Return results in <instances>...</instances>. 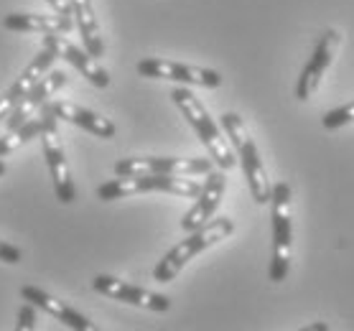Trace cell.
Segmentation results:
<instances>
[{
  "instance_id": "6da1fadb",
  "label": "cell",
  "mask_w": 354,
  "mask_h": 331,
  "mask_svg": "<svg viewBox=\"0 0 354 331\" xmlns=\"http://www.w3.org/2000/svg\"><path fill=\"white\" fill-rule=\"evenodd\" d=\"M234 232V222L230 217H219L207 222L204 227L189 232L184 243H178L176 247H171L158 265L153 267V281L156 283H171L181 270L186 267V263H192L196 255H201L204 250H209L214 245H219L222 240H227Z\"/></svg>"
},
{
  "instance_id": "7a4b0ae2",
  "label": "cell",
  "mask_w": 354,
  "mask_h": 331,
  "mask_svg": "<svg viewBox=\"0 0 354 331\" xmlns=\"http://www.w3.org/2000/svg\"><path fill=\"white\" fill-rule=\"evenodd\" d=\"M171 100L176 102V107L184 113V117L189 120V125H192L194 130H196V135H199V140L204 143V148L209 151V158L214 163H217L219 169L225 171H232L237 163H240V158H237V153H234L232 143L227 140L225 135H222V130H219V125L209 117V113H207V107L201 105L199 97L194 95L192 89L186 87H176L174 92H171Z\"/></svg>"
},
{
  "instance_id": "3957f363",
  "label": "cell",
  "mask_w": 354,
  "mask_h": 331,
  "mask_svg": "<svg viewBox=\"0 0 354 331\" xmlns=\"http://www.w3.org/2000/svg\"><path fill=\"white\" fill-rule=\"evenodd\" d=\"M222 128H225L234 153L240 158V166L245 171L252 199L258 204H270V199H273V186H270L268 171L263 166V158H260L258 146H255V140L250 135L248 125L242 122V117L237 113H225L222 115Z\"/></svg>"
},
{
  "instance_id": "277c9868",
  "label": "cell",
  "mask_w": 354,
  "mask_h": 331,
  "mask_svg": "<svg viewBox=\"0 0 354 331\" xmlns=\"http://www.w3.org/2000/svg\"><path fill=\"white\" fill-rule=\"evenodd\" d=\"M199 181L189 176H169V173H138V176H118L107 181L97 189V196L102 202H115V199H125V196L148 194V191H163V194L186 196V199H196L201 191Z\"/></svg>"
},
{
  "instance_id": "5b68a950",
  "label": "cell",
  "mask_w": 354,
  "mask_h": 331,
  "mask_svg": "<svg viewBox=\"0 0 354 331\" xmlns=\"http://www.w3.org/2000/svg\"><path fill=\"white\" fill-rule=\"evenodd\" d=\"M273 258H270V281L283 283L290 270V250H293V219H290V186L278 181L273 186Z\"/></svg>"
},
{
  "instance_id": "8992f818",
  "label": "cell",
  "mask_w": 354,
  "mask_h": 331,
  "mask_svg": "<svg viewBox=\"0 0 354 331\" xmlns=\"http://www.w3.org/2000/svg\"><path fill=\"white\" fill-rule=\"evenodd\" d=\"M41 117H44V128H41V146H44V158L51 171V181H54V191L62 204H72L77 199V189H74L72 173H69V163H66L64 148H62V135H59V117L51 113L48 102L41 107Z\"/></svg>"
},
{
  "instance_id": "52a82bcc",
  "label": "cell",
  "mask_w": 354,
  "mask_h": 331,
  "mask_svg": "<svg viewBox=\"0 0 354 331\" xmlns=\"http://www.w3.org/2000/svg\"><path fill=\"white\" fill-rule=\"evenodd\" d=\"M209 158H122L115 163L118 176H138V173H169V176H199L209 173Z\"/></svg>"
},
{
  "instance_id": "ba28073f",
  "label": "cell",
  "mask_w": 354,
  "mask_h": 331,
  "mask_svg": "<svg viewBox=\"0 0 354 331\" xmlns=\"http://www.w3.org/2000/svg\"><path fill=\"white\" fill-rule=\"evenodd\" d=\"M138 74L148 77V79L184 82V84L207 89H217L222 84V74L214 72V69L181 64V62H166V59H143V62H138Z\"/></svg>"
},
{
  "instance_id": "9c48e42d",
  "label": "cell",
  "mask_w": 354,
  "mask_h": 331,
  "mask_svg": "<svg viewBox=\"0 0 354 331\" xmlns=\"http://www.w3.org/2000/svg\"><path fill=\"white\" fill-rule=\"evenodd\" d=\"M92 288H95L97 293L107 296V299L120 301V303H130V306H138V308H148V311H156V314H163V311L171 308L169 296L145 291L140 285L125 283V281H120V278H113V275H95Z\"/></svg>"
},
{
  "instance_id": "30bf717a",
  "label": "cell",
  "mask_w": 354,
  "mask_h": 331,
  "mask_svg": "<svg viewBox=\"0 0 354 331\" xmlns=\"http://www.w3.org/2000/svg\"><path fill=\"white\" fill-rule=\"evenodd\" d=\"M339 41H342V36H339V31H334V28L324 31V36L319 39L314 54L308 59V64L304 66V72L298 77L296 97L301 100V102H306V100L314 97V92L319 89V84H322L324 74H326V69H329L334 57H337Z\"/></svg>"
},
{
  "instance_id": "8fae6325",
  "label": "cell",
  "mask_w": 354,
  "mask_h": 331,
  "mask_svg": "<svg viewBox=\"0 0 354 331\" xmlns=\"http://www.w3.org/2000/svg\"><path fill=\"white\" fill-rule=\"evenodd\" d=\"M44 46H48L57 57L69 62V64H72L82 77H87L95 87H100V89L110 87V74L102 69V64H100L87 49L74 46L72 41L66 39V33H46V36H44Z\"/></svg>"
},
{
  "instance_id": "7c38bea8",
  "label": "cell",
  "mask_w": 354,
  "mask_h": 331,
  "mask_svg": "<svg viewBox=\"0 0 354 331\" xmlns=\"http://www.w3.org/2000/svg\"><path fill=\"white\" fill-rule=\"evenodd\" d=\"M225 189H227L225 169H219V171L212 169L209 173H207V181L201 186V191H199V196H196L194 207L186 211L184 219H181V229H184V232H194V229L204 227L207 222H212L214 211L219 209L222 196H225Z\"/></svg>"
},
{
  "instance_id": "4fadbf2b",
  "label": "cell",
  "mask_w": 354,
  "mask_h": 331,
  "mask_svg": "<svg viewBox=\"0 0 354 331\" xmlns=\"http://www.w3.org/2000/svg\"><path fill=\"white\" fill-rule=\"evenodd\" d=\"M66 82H69V77H66L64 72H48L44 79L36 84V87L26 95L21 102L16 105V110L10 113V117L6 120V125H8V130H16L21 128L24 122H28L31 117H36V113H39L41 107L46 105L48 97L54 95V92H59V89L64 87Z\"/></svg>"
},
{
  "instance_id": "5bb4252c",
  "label": "cell",
  "mask_w": 354,
  "mask_h": 331,
  "mask_svg": "<svg viewBox=\"0 0 354 331\" xmlns=\"http://www.w3.org/2000/svg\"><path fill=\"white\" fill-rule=\"evenodd\" d=\"M21 296H24V301L33 303V306L41 308V311H46L48 316H54L57 321H62L64 326H69V329H74V331H92L95 329V323L89 321L84 314L74 311L69 303L59 301L57 296H51V293L41 291V288H36V285H24V288H21Z\"/></svg>"
},
{
  "instance_id": "9a60e30c",
  "label": "cell",
  "mask_w": 354,
  "mask_h": 331,
  "mask_svg": "<svg viewBox=\"0 0 354 331\" xmlns=\"http://www.w3.org/2000/svg\"><path fill=\"white\" fill-rule=\"evenodd\" d=\"M48 107H51V113L57 115L59 120L80 125V128L89 130L92 135L102 138V140H110V138H115V133H118L113 120H107V117L92 113V110L77 105V102H69V100H54V102H48Z\"/></svg>"
},
{
  "instance_id": "2e32d148",
  "label": "cell",
  "mask_w": 354,
  "mask_h": 331,
  "mask_svg": "<svg viewBox=\"0 0 354 331\" xmlns=\"http://www.w3.org/2000/svg\"><path fill=\"white\" fill-rule=\"evenodd\" d=\"M3 26L8 31H21V33H72L74 31V18L64 16H44V13H10L3 18Z\"/></svg>"
},
{
  "instance_id": "e0dca14e",
  "label": "cell",
  "mask_w": 354,
  "mask_h": 331,
  "mask_svg": "<svg viewBox=\"0 0 354 331\" xmlns=\"http://www.w3.org/2000/svg\"><path fill=\"white\" fill-rule=\"evenodd\" d=\"M72 10L74 18H77V28L82 33V41H84V49L95 59H100L105 54V41H102V31L97 23L92 0H72Z\"/></svg>"
},
{
  "instance_id": "ac0fdd59",
  "label": "cell",
  "mask_w": 354,
  "mask_h": 331,
  "mask_svg": "<svg viewBox=\"0 0 354 331\" xmlns=\"http://www.w3.org/2000/svg\"><path fill=\"white\" fill-rule=\"evenodd\" d=\"M57 59L59 57L54 54V51L48 49V46H44V49L36 54V59H33L31 64L24 69V74H21V77L16 79V84L8 89L10 100H13V102L18 105V102H21V100H24L26 95H28V92H31V89L36 87L41 79H44V77H46L48 69H51V64H54Z\"/></svg>"
},
{
  "instance_id": "d6986e66",
  "label": "cell",
  "mask_w": 354,
  "mask_h": 331,
  "mask_svg": "<svg viewBox=\"0 0 354 331\" xmlns=\"http://www.w3.org/2000/svg\"><path fill=\"white\" fill-rule=\"evenodd\" d=\"M41 128H44V117H41V115H36V117H31L28 122H24L21 128L8 130L6 135L0 138V158H3V155H8V153H13V151H18V148L24 146V143H28L31 138L41 135Z\"/></svg>"
},
{
  "instance_id": "ffe728a7",
  "label": "cell",
  "mask_w": 354,
  "mask_h": 331,
  "mask_svg": "<svg viewBox=\"0 0 354 331\" xmlns=\"http://www.w3.org/2000/svg\"><path fill=\"white\" fill-rule=\"evenodd\" d=\"M349 122H354V102H346V105L324 115V128L326 130H339L349 125Z\"/></svg>"
},
{
  "instance_id": "44dd1931",
  "label": "cell",
  "mask_w": 354,
  "mask_h": 331,
  "mask_svg": "<svg viewBox=\"0 0 354 331\" xmlns=\"http://www.w3.org/2000/svg\"><path fill=\"white\" fill-rule=\"evenodd\" d=\"M16 329L18 331H31V329H36V311H33V303H26V306H21V311H18Z\"/></svg>"
},
{
  "instance_id": "7402d4cb",
  "label": "cell",
  "mask_w": 354,
  "mask_h": 331,
  "mask_svg": "<svg viewBox=\"0 0 354 331\" xmlns=\"http://www.w3.org/2000/svg\"><path fill=\"white\" fill-rule=\"evenodd\" d=\"M21 258H24V252L18 250L16 245L3 243V240H0V260H3V263H8V265H18Z\"/></svg>"
},
{
  "instance_id": "603a6c76",
  "label": "cell",
  "mask_w": 354,
  "mask_h": 331,
  "mask_svg": "<svg viewBox=\"0 0 354 331\" xmlns=\"http://www.w3.org/2000/svg\"><path fill=\"white\" fill-rule=\"evenodd\" d=\"M48 6L54 8V13L64 18H74V10H72V0H46Z\"/></svg>"
},
{
  "instance_id": "cb8c5ba5",
  "label": "cell",
  "mask_w": 354,
  "mask_h": 331,
  "mask_svg": "<svg viewBox=\"0 0 354 331\" xmlns=\"http://www.w3.org/2000/svg\"><path fill=\"white\" fill-rule=\"evenodd\" d=\"M329 326L326 323H311V326H306V331H326Z\"/></svg>"
},
{
  "instance_id": "d4e9b609",
  "label": "cell",
  "mask_w": 354,
  "mask_h": 331,
  "mask_svg": "<svg viewBox=\"0 0 354 331\" xmlns=\"http://www.w3.org/2000/svg\"><path fill=\"white\" fill-rule=\"evenodd\" d=\"M3 173H6V163L0 161V176H3Z\"/></svg>"
}]
</instances>
